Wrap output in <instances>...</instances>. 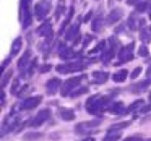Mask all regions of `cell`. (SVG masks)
<instances>
[{"mask_svg": "<svg viewBox=\"0 0 151 141\" xmlns=\"http://www.w3.org/2000/svg\"><path fill=\"white\" fill-rule=\"evenodd\" d=\"M91 76H93V83H96V84H102V83L107 81L109 73H106V72H94Z\"/></svg>", "mask_w": 151, "mask_h": 141, "instance_id": "ffe728a7", "label": "cell"}, {"mask_svg": "<svg viewBox=\"0 0 151 141\" xmlns=\"http://www.w3.org/2000/svg\"><path fill=\"white\" fill-rule=\"evenodd\" d=\"M91 18H93V11H89V13L86 15L85 18H83V21H89V20H91Z\"/></svg>", "mask_w": 151, "mask_h": 141, "instance_id": "ee69618b", "label": "cell"}, {"mask_svg": "<svg viewBox=\"0 0 151 141\" xmlns=\"http://www.w3.org/2000/svg\"><path fill=\"white\" fill-rule=\"evenodd\" d=\"M34 68H36V60H31V65L28 67V70H26V73L28 75H31V73L34 72Z\"/></svg>", "mask_w": 151, "mask_h": 141, "instance_id": "f35d334b", "label": "cell"}, {"mask_svg": "<svg viewBox=\"0 0 151 141\" xmlns=\"http://www.w3.org/2000/svg\"><path fill=\"white\" fill-rule=\"evenodd\" d=\"M83 78H85V76L81 75V76H72V78L65 79V83L62 84V91H60V94H62V96H70L73 89L78 88V84L81 83Z\"/></svg>", "mask_w": 151, "mask_h": 141, "instance_id": "277c9868", "label": "cell"}, {"mask_svg": "<svg viewBox=\"0 0 151 141\" xmlns=\"http://www.w3.org/2000/svg\"><path fill=\"white\" fill-rule=\"evenodd\" d=\"M99 125H101V118H94L91 122H81L75 127V131L76 133H86V131L93 130L94 127H99Z\"/></svg>", "mask_w": 151, "mask_h": 141, "instance_id": "9c48e42d", "label": "cell"}, {"mask_svg": "<svg viewBox=\"0 0 151 141\" xmlns=\"http://www.w3.org/2000/svg\"><path fill=\"white\" fill-rule=\"evenodd\" d=\"M150 10L148 8V2H140V4L137 5V10H135V13H143V11Z\"/></svg>", "mask_w": 151, "mask_h": 141, "instance_id": "1f68e13d", "label": "cell"}, {"mask_svg": "<svg viewBox=\"0 0 151 141\" xmlns=\"http://www.w3.org/2000/svg\"><path fill=\"white\" fill-rule=\"evenodd\" d=\"M140 39L145 41V42H150L151 41V29L150 28H143V29H141V37Z\"/></svg>", "mask_w": 151, "mask_h": 141, "instance_id": "f1b7e54d", "label": "cell"}, {"mask_svg": "<svg viewBox=\"0 0 151 141\" xmlns=\"http://www.w3.org/2000/svg\"><path fill=\"white\" fill-rule=\"evenodd\" d=\"M148 84H150V79H145V81H140V83H137V84H133L130 88V91L133 92V94H140V92L145 91V88H148Z\"/></svg>", "mask_w": 151, "mask_h": 141, "instance_id": "44dd1931", "label": "cell"}, {"mask_svg": "<svg viewBox=\"0 0 151 141\" xmlns=\"http://www.w3.org/2000/svg\"><path fill=\"white\" fill-rule=\"evenodd\" d=\"M50 11V0H39V4L34 7V16L37 20H44Z\"/></svg>", "mask_w": 151, "mask_h": 141, "instance_id": "8992f818", "label": "cell"}, {"mask_svg": "<svg viewBox=\"0 0 151 141\" xmlns=\"http://www.w3.org/2000/svg\"><path fill=\"white\" fill-rule=\"evenodd\" d=\"M31 2L33 0H21V8H20V20H21V26L23 28H28L31 24Z\"/></svg>", "mask_w": 151, "mask_h": 141, "instance_id": "3957f363", "label": "cell"}, {"mask_svg": "<svg viewBox=\"0 0 151 141\" xmlns=\"http://www.w3.org/2000/svg\"><path fill=\"white\" fill-rule=\"evenodd\" d=\"M37 34L39 36H44V37H50L54 34L52 31V21H44L39 28H37Z\"/></svg>", "mask_w": 151, "mask_h": 141, "instance_id": "5bb4252c", "label": "cell"}, {"mask_svg": "<svg viewBox=\"0 0 151 141\" xmlns=\"http://www.w3.org/2000/svg\"><path fill=\"white\" fill-rule=\"evenodd\" d=\"M21 46H23V41H21V37H17V39L13 41V44H12V55H17V54H20Z\"/></svg>", "mask_w": 151, "mask_h": 141, "instance_id": "d4e9b609", "label": "cell"}, {"mask_svg": "<svg viewBox=\"0 0 151 141\" xmlns=\"http://www.w3.org/2000/svg\"><path fill=\"white\" fill-rule=\"evenodd\" d=\"M65 41L72 44H78L80 42V20L76 23H73L68 29L65 31Z\"/></svg>", "mask_w": 151, "mask_h": 141, "instance_id": "52a82bcc", "label": "cell"}, {"mask_svg": "<svg viewBox=\"0 0 151 141\" xmlns=\"http://www.w3.org/2000/svg\"><path fill=\"white\" fill-rule=\"evenodd\" d=\"M143 105H145V101L138 99V101H135L133 104H132L130 107L127 109V112H133V110H138V109H143Z\"/></svg>", "mask_w": 151, "mask_h": 141, "instance_id": "83f0119b", "label": "cell"}, {"mask_svg": "<svg viewBox=\"0 0 151 141\" xmlns=\"http://www.w3.org/2000/svg\"><path fill=\"white\" fill-rule=\"evenodd\" d=\"M59 57L62 60H72L73 57H76V52L72 49V47L60 44V46H59Z\"/></svg>", "mask_w": 151, "mask_h": 141, "instance_id": "4fadbf2b", "label": "cell"}, {"mask_svg": "<svg viewBox=\"0 0 151 141\" xmlns=\"http://www.w3.org/2000/svg\"><path fill=\"white\" fill-rule=\"evenodd\" d=\"M127 26L130 28V29H133V31L138 29V28H141V29H143V28H145V20H138L137 15H132V16L128 18Z\"/></svg>", "mask_w": 151, "mask_h": 141, "instance_id": "e0dca14e", "label": "cell"}, {"mask_svg": "<svg viewBox=\"0 0 151 141\" xmlns=\"http://www.w3.org/2000/svg\"><path fill=\"white\" fill-rule=\"evenodd\" d=\"M41 101H42V97H41V96H31V97H26V99H23V101H21L20 109H23V110L34 109V107H37V105L41 104Z\"/></svg>", "mask_w": 151, "mask_h": 141, "instance_id": "30bf717a", "label": "cell"}, {"mask_svg": "<svg viewBox=\"0 0 151 141\" xmlns=\"http://www.w3.org/2000/svg\"><path fill=\"white\" fill-rule=\"evenodd\" d=\"M89 41H93V36H91V34H86V36H85V41H83V47L88 46Z\"/></svg>", "mask_w": 151, "mask_h": 141, "instance_id": "b9f144b4", "label": "cell"}, {"mask_svg": "<svg viewBox=\"0 0 151 141\" xmlns=\"http://www.w3.org/2000/svg\"><path fill=\"white\" fill-rule=\"evenodd\" d=\"M122 16H124V11H122L120 8H115V10H112L111 13L107 15V18H106V23H107V24H115Z\"/></svg>", "mask_w": 151, "mask_h": 141, "instance_id": "9a60e30c", "label": "cell"}, {"mask_svg": "<svg viewBox=\"0 0 151 141\" xmlns=\"http://www.w3.org/2000/svg\"><path fill=\"white\" fill-rule=\"evenodd\" d=\"M17 122H18V115H15L13 112H12V114L4 120V123H2V135H5L10 130H13V128L17 127Z\"/></svg>", "mask_w": 151, "mask_h": 141, "instance_id": "8fae6325", "label": "cell"}, {"mask_svg": "<svg viewBox=\"0 0 151 141\" xmlns=\"http://www.w3.org/2000/svg\"><path fill=\"white\" fill-rule=\"evenodd\" d=\"M73 11H75V8H73V7H70L68 10H67V18L63 20V23H62V28H60V34H63V33H65V29L68 28L70 21H72V18H73Z\"/></svg>", "mask_w": 151, "mask_h": 141, "instance_id": "7402d4cb", "label": "cell"}, {"mask_svg": "<svg viewBox=\"0 0 151 141\" xmlns=\"http://www.w3.org/2000/svg\"><path fill=\"white\" fill-rule=\"evenodd\" d=\"M106 110H109V112H112V114H124V112H127V109L124 107V104L122 102H111L109 104V107L106 109Z\"/></svg>", "mask_w": 151, "mask_h": 141, "instance_id": "d6986e66", "label": "cell"}, {"mask_svg": "<svg viewBox=\"0 0 151 141\" xmlns=\"http://www.w3.org/2000/svg\"><path fill=\"white\" fill-rule=\"evenodd\" d=\"M42 138V133H26L24 135V140L31 141V140H41Z\"/></svg>", "mask_w": 151, "mask_h": 141, "instance_id": "d6a6232c", "label": "cell"}, {"mask_svg": "<svg viewBox=\"0 0 151 141\" xmlns=\"http://www.w3.org/2000/svg\"><path fill=\"white\" fill-rule=\"evenodd\" d=\"M127 76H128L127 70H120V72H115L114 75H112V79H114L115 83H124L125 79H127Z\"/></svg>", "mask_w": 151, "mask_h": 141, "instance_id": "cb8c5ba5", "label": "cell"}, {"mask_svg": "<svg viewBox=\"0 0 151 141\" xmlns=\"http://www.w3.org/2000/svg\"><path fill=\"white\" fill-rule=\"evenodd\" d=\"M150 101H151V92H150Z\"/></svg>", "mask_w": 151, "mask_h": 141, "instance_id": "681fc988", "label": "cell"}, {"mask_svg": "<svg viewBox=\"0 0 151 141\" xmlns=\"http://www.w3.org/2000/svg\"><path fill=\"white\" fill-rule=\"evenodd\" d=\"M13 75V72H5L4 76H2V88H5L7 86V83L10 81V76Z\"/></svg>", "mask_w": 151, "mask_h": 141, "instance_id": "d590c367", "label": "cell"}, {"mask_svg": "<svg viewBox=\"0 0 151 141\" xmlns=\"http://www.w3.org/2000/svg\"><path fill=\"white\" fill-rule=\"evenodd\" d=\"M8 63H10V57H8V59H5V60H4V63H2V73H5V72H7Z\"/></svg>", "mask_w": 151, "mask_h": 141, "instance_id": "ab89813d", "label": "cell"}, {"mask_svg": "<svg viewBox=\"0 0 151 141\" xmlns=\"http://www.w3.org/2000/svg\"><path fill=\"white\" fill-rule=\"evenodd\" d=\"M29 60H31V50H26V52H24V55L18 60V70H20V72H24V70L31 65Z\"/></svg>", "mask_w": 151, "mask_h": 141, "instance_id": "2e32d148", "label": "cell"}, {"mask_svg": "<svg viewBox=\"0 0 151 141\" xmlns=\"http://www.w3.org/2000/svg\"><path fill=\"white\" fill-rule=\"evenodd\" d=\"M148 18L151 20V7H150V10H148Z\"/></svg>", "mask_w": 151, "mask_h": 141, "instance_id": "7dc6e473", "label": "cell"}, {"mask_svg": "<svg viewBox=\"0 0 151 141\" xmlns=\"http://www.w3.org/2000/svg\"><path fill=\"white\" fill-rule=\"evenodd\" d=\"M148 54H150L148 52V47L145 46V44H141V47L138 49V55L140 57H148Z\"/></svg>", "mask_w": 151, "mask_h": 141, "instance_id": "8d00e7d4", "label": "cell"}, {"mask_svg": "<svg viewBox=\"0 0 151 141\" xmlns=\"http://www.w3.org/2000/svg\"><path fill=\"white\" fill-rule=\"evenodd\" d=\"M93 26H91V29L94 31V33H98V31H101L102 29V18H96L94 21H93Z\"/></svg>", "mask_w": 151, "mask_h": 141, "instance_id": "f546056e", "label": "cell"}, {"mask_svg": "<svg viewBox=\"0 0 151 141\" xmlns=\"http://www.w3.org/2000/svg\"><path fill=\"white\" fill-rule=\"evenodd\" d=\"M140 2H141V0H127V4H128V5H135V7H137Z\"/></svg>", "mask_w": 151, "mask_h": 141, "instance_id": "7bdbcfd3", "label": "cell"}, {"mask_svg": "<svg viewBox=\"0 0 151 141\" xmlns=\"http://www.w3.org/2000/svg\"><path fill=\"white\" fill-rule=\"evenodd\" d=\"M111 97L109 96H101V94H94L86 101V110L89 112L91 115H99L104 109L109 107L111 104Z\"/></svg>", "mask_w": 151, "mask_h": 141, "instance_id": "6da1fadb", "label": "cell"}, {"mask_svg": "<svg viewBox=\"0 0 151 141\" xmlns=\"http://www.w3.org/2000/svg\"><path fill=\"white\" fill-rule=\"evenodd\" d=\"M133 49H135V44L133 42H130V44H127V46H124L120 50H119V54H117V65H120V63H125V62H128V60H132L133 59Z\"/></svg>", "mask_w": 151, "mask_h": 141, "instance_id": "5b68a950", "label": "cell"}, {"mask_svg": "<svg viewBox=\"0 0 151 141\" xmlns=\"http://www.w3.org/2000/svg\"><path fill=\"white\" fill-rule=\"evenodd\" d=\"M124 141H145L141 136H128V138H125Z\"/></svg>", "mask_w": 151, "mask_h": 141, "instance_id": "60d3db41", "label": "cell"}, {"mask_svg": "<svg viewBox=\"0 0 151 141\" xmlns=\"http://www.w3.org/2000/svg\"><path fill=\"white\" fill-rule=\"evenodd\" d=\"M127 127H130V122H122V123H114V125H111V128H109L107 131H120V130H124V128H127Z\"/></svg>", "mask_w": 151, "mask_h": 141, "instance_id": "484cf974", "label": "cell"}, {"mask_svg": "<svg viewBox=\"0 0 151 141\" xmlns=\"http://www.w3.org/2000/svg\"><path fill=\"white\" fill-rule=\"evenodd\" d=\"M59 117L62 118V120H65V122H72V120H75V112H73L72 109L60 107L59 109Z\"/></svg>", "mask_w": 151, "mask_h": 141, "instance_id": "ac0fdd59", "label": "cell"}, {"mask_svg": "<svg viewBox=\"0 0 151 141\" xmlns=\"http://www.w3.org/2000/svg\"><path fill=\"white\" fill-rule=\"evenodd\" d=\"M140 73H141V68H140V67H137V68H135V70H133V72H132V73H130V78H132V79H135V78H138V75H140Z\"/></svg>", "mask_w": 151, "mask_h": 141, "instance_id": "74e56055", "label": "cell"}, {"mask_svg": "<svg viewBox=\"0 0 151 141\" xmlns=\"http://www.w3.org/2000/svg\"><path fill=\"white\" fill-rule=\"evenodd\" d=\"M106 47H107V42H106V41H101V42H99L98 46L91 50V54H98V52H101L102 49H106Z\"/></svg>", "mask_w": 151, "mask_h": 141, "instance_id": "e575fe53", "label": "cell"}, {"mask_svg": "<svg viewBox=\"0 0 151 141\" xmlns=\"http://www.w3.org/2000/svg\"><path fill=\"white\" fill-rule=\"evenodd\" d=\"M120 140V131H107V136L104 141H119Z\"/></svg>", "mask_w": 151, "mask_h": 141, "instance_id": "4316f807", "label": "cell"}, {"mask_svg": "<svg viewBox=\"0 0 151 141\" xmlns=\"http://www.w3.org/2000/svg\"><path fill=\"white\" fill-rule=\"evenodd\" d=\"M49 68H50V67H49V65H44V67H42V68H41V70H39V72H41V73H44V72H47V70H49Z\"/></svg>", "mask_w": 151, "mask_h": 141, "instance_id": "bcb514c9", "label": "cell"}, {"mask_svg": "<svg viewBox=\"0 0 151 141\" xmlns=\"http://www.w3.org/2000/svg\"><path fill=\"white\" fill-rule=\"evenodd\" d=\"M20 79H13V83H12V94H18L20 92Z\"/></svg>", "mask_w": 151, "mask_h": 141, "instance_id": "836d02e7", "label": "cell"}, {"mask_svg": "<svg viewBox=\"0 0 151 141\" xmlns=\"http://www.w3.org/2000/svg\"><path fill=\"white\" fill-rule=\"evenodd\" d=\"M86 67H88V63L86 62H72V63H60V65H57V72L59 73H75V72H81V70H85Z\"/></svg>", "mask_w": 151, "mask_h": 141, "instance_id": "7a4b0ae2", "label": "cell"}, {"mask_svg": "<svg viewBox=\"0 0 151 141\" xmlns=\"http://www.w3.org/2000/svg\"><path fill=\"white\" fill-rule=\"evenodd\" d=\"M86 91H88V88H85V86H78L76 89H73V91H72V94H70V96H72V97H76V96L85 94Z\"/></svg>", "mask_w": 151, "mask_h": 141, "instance_id": "4dcf8cb0", "label": "cell"}, {"mask_svg": "<svg viewBox=\"0 0 151 141\" xmlns=\"http://www.w3.org/2000/svg\"><path fill=\"white\" fill-rule=\"evenodd\" d=\"M62 84L63 83L60 81L59 78H52V79H49V81L46 83V92L49 96H52V94H55L59 89H62Z\"/></svg>", "mask_w": 151, "mask_h": 141, "instance_id": "7c38bea8", "label": "cell"}, {"mask_svg": "<svg viewBox=\"0 0 151 141\" xmlns=\"http://www.w3.org/2000/svg\"><path fill=\"white\" fill-rule=\"evenodd\" d=\"M65 8H67V2L65 0H59L57 2V7H55V20H59L65 13Z\"/></svg>", "mask_w": 151, "mask_h": 141, "instance_id": "603a6c76", "label": "cell"}, {"mask_svg": "<svg viewBox=\"0 0 151 141\" xmlns=\"http://www.w3.org/2000/svg\"><path fill=\"white\" fill-rule=\"evenodd\" d=\"M146 78H148V79H150V81H151V65L148 67V70H146Z\"/></svg>", "mask_w": 151, "mask_h": 141, "instance_id": "f6af8a7d", "label": "cell"}, {"mask_svg": "<svg viewBox=\"0 0 151 141\" xmlns=\"http://www.w3.org/2000/svg\"><path fill=\"white\" fill-rule=\"evenodd\" d=\"M85 141H94V140H93V138H88V140H85Z\"/></svg>", "mask_w": 151, "mask_h": 141, "instance_id": "c3c4849f", "label": "cell"}, {"mask_svg": "<svg viewBox=\"0 0 151 141\" xmlns=\"http://www.w3.org/2000/svg\"><path fill=\"white\" fill-rule=\"evenodd\" d=\"M49 115H50V110H49V109H42V110H39V114H36L29 122H28V125H29L31 128L39 127V125H42L44 122L49 118Z\"/></svg>", "mask_w": 151, "mask_h": 141, "instance_id": "ba28073f", "label": "cell"}]
</instances>
